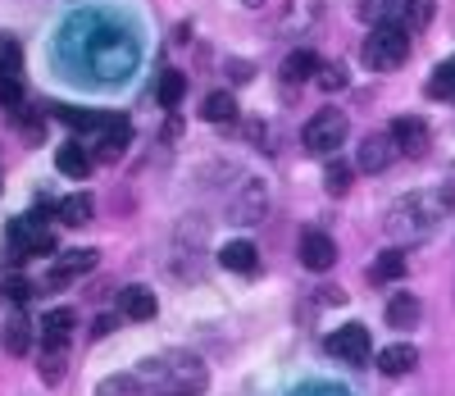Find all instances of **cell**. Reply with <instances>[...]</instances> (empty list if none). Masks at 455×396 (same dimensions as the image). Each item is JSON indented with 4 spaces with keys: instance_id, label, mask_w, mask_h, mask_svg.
Returning a JSON list of instances; mask_svg holds the SVG:
<instances>
[{
    "instance_id": "cell-1",
    "label": "cell",
    "mask_w": 455,
    "mask_h": 396,
    "mask_svg": "<svg viewBox=\"0 0 455 396\" xmlns=\"http://www.w3.org/2000/svg\"><path fill=\"white\" fill-rule=\"evenodd\" d=\"M446 210H451V191H442V187L410 191V196H401V201L392 206V214H387V232L396 237V242H410V237L428 232Z\"/></svg>"
},
{
    "instance_id": "cell-2",
    "label": "cell",
    "mask_w": 455,
    "mask_h": 396,
    "mask_svg": "<svg viewBox=\"0 0 455 396\" xmlns=\"http://www.w3.org/2000/svg\"><path fill=\"white\" fill-rule=\"evenodd\" d=\"M364 64L369 69H378V73H392V69H401L405 64V55H410V32L401 28V23H378V28H369V36H364Z\"/></svg>"
},
{
    "instance_id": "cell-3",
    "label": "cell",
    "mask_w": 455,
    "mask_h": 396,
    "mask_svg": "<svg viewBox=\"0 0 455 396\" xmlns=\"http://www.w3.org/2000/svg\"><path fill=\"white\" fill-rule=\"evenodd\" d=\"M347 137H351V118L341 114L337 105H323L306 124V133H300V146H306L310 155H337Z\"/></svg>"
},
{
    "instance_id": "cell-4",
    "label": "cell",
    "mask_w": 455,
    "mask_h": 396,
    "mask_svg": "<svg viewBox=\"0 0 455 396\" xmlns=\"http://www.w3.org/2000/svg\"><path fill=\"white\" fill-rule=\"evenodd\" d=\"M42 219H14L10 223V255L14 260H28V255H55V237L36 228Z\"/></svg>"
},
{
    "instance_id": "cell-5",
    "label": "cell",
    "mask_w": 455,
    "mask_h": 396,
    "mask_svg": "<svg viewBox=\"0 0 455 396\" xmlns=\"http://www.w3.org/2000/svg\"><path fill=\"white\" fill-rule=\"evenodd\" d=\"M328 355H337V360H347V365H364L369 355H373L369 328H364V324H341V328L328 337Z\"/></svg>"
},
{
    "instance_id": "cell-6",
    "label": "cell",
    "mask_w": 455,
    "mask_h": 396,
    "mask_svg": "<svg viewBox=\"0 0 455 396\" xmlns=\"http://www.w3.org/2000/svg\"><path fill=\"white\" fill-rule=\"evenodd\" d=\"M387 133H392L396 150H401V155H410V160H419V155H428V124H424L419 114H396Z\"/></svg>"
},
{
    "instance_id": "cell-7",
    "label": "cell",
    "mask_w": 455,
    "mask_h": 396,
    "mask_svg": "<svg viewBox=\"0 0 455 396\" xmlns=\"http://www.w3.org/2000/svg\"><path fill=\"white\" fill-rule=\"evenodd\" d=\"M296 255H300V264H306L310 273H323V269H332V264H337V246H332V237H328V232H319V228H306V232H300Z\"/></svg>"
},
{
    "instance_id": "cell-8",
    "label": "cell",
    "mask_w": 455,
    "mask_h": 396,
    "mask_svg": "<svg viewBox=\"0 0 455 396\" xmlns=\"http://www.w3.org/2000/svg\"><path fill=\"white\" fill-rule=\"evenodd\" d=\"M128 141H132V124H128L124 114H109V124H105V133H100V141H96V160H100V165H114V160L128 150Z\"/></svg>"
},
{
    "instance_id": "cell-9",
    "label": "cell",
    "mask_w": 455,
    "mask_h": 396,
    "mask_svg": "<svg viewBox=\"0 0 455 396\" xmlns=\"http://www.w3.org/2000/svg\"><path fill=\"white\" fill-rule=\"evenodd\" d=\"M96 264H100V255H96V251H68V255H60V260H55V269H51L46 287H68L73 279H83V273H92Z\"/></svg>"
},
{
    "instance_id": "cell-10",
    "label": "cell",
    "mask_w": 455,
    "mask_h": 396,
    "mask_svg": "<svg viewBox=\"0 0 455 396\" xmlns=\"http://www.w3.org/2000/svg\"><path fill=\"white\" fill-rule=\"evenodd\" d=\"M396 155H401V150H396L392 133H373V137L360 141V169H364V174H383Z\"/></svg>"
},
{
    "instance_id": "cell-11",
    "label": "cell",
    "mask_w": 455,
    "mask_h": 396,
    "mask_svg": "<svg viewBox=\"0 0 455 396\" xmlns=\"http://www.w3.org/2000/svg\"><path fill=\"white\" fill-rule=\"evenodd\" d=\"M119 310H124V319H132V324H150L156 319V310H160V301H156V292L150 287H124L119 292Z\"/></svg>"
},
{
    "instance_id": "cell-12",
    "label": "cell",
    "mask_w": 455,
    "mask_h": 396,
    "mask_svg": "<svg viewBox=\"0 0 455 396\" xmlns=\"http://www.w3.org/2000/svg\"><path fill=\"white\" fill-rule=\"evenodd\" d=\"M55 165H60V174L64 178H92V165H96V155L87 150V146H78V141H64L60 150H55Z\"/></svg>"
},
{
    "instance_id": "cell-13",
    "label": "cell",
    "mask_w": 455,
    "mask_h": 396,
    "mask_svg": "<svg viewBox=\"0 0 455 396\" xmlns=\"http://www.w3.org/2000/svg\"><path fill=\"white\" fill-rule=\"evenodd\" d=\"M73 324H78V314L73 310H46L42 314V346H68V337H73Z\"/></svg>"
},
{
    "instance_id": "cell-14",
    "label": "cell",
    "mask_w": 455,
    "mask_h": 396,
    "mask_svg": "<svg viewBox=\"0 0 455 396\" xmlns=\"http://www.w3.org/2000/svg\"><path fill=\"white\" fill-rule=\"evenodd\" d=\"M319 69H323V60L315 51H291L283 60V83H310V77H319Z\"/></svg>"
},
{
    "instance_id": "cell-15",
    "label": "cell",
    "mask_w": 455,
    "mask_h": 396,
    "mask_svg": "<svg viewBox=\"0 0 455 396\" xmlns=\"http://www.w3.org/2000/svg\"><path fill=\"white\" fill-rule=\"evenodd\" d=\"M419 314H424V305H419V296H410V292L387 301V324L401 328V333H410L414 324H419Z\"/></svg>"
},
{
    "instance_id": "cell-16",
    "label": "cell",
    "mask_w": 455,
    "mask_h": 396,
    "mask_svg": "<svg viewBox=\"0 0 455 396\" xmlns=\"http://www.w3.org/2000/svg\"><path fill=\"white\" fill-rule=\"evenodd\" d=\"M219 264L233 269V273H255L259 269V251L251 242H228V246H219Z\"/></svg>"
},
{
    "instance_id": "cell-17",
    "label": "cell",
    "mask_w": 455,
    "mask_h": 396,
    "mask_svg": "<svg viewBox=\"0 0 455 396\" xmlns=\"http://www.w3.org/2000/svg\"><path fill=\"white\" fill-rule=\"evenodd\" d=\"M414 360H419V351L405 346V342H396V346H387V351H378V369H383L387 378L410 374V369H414Z\"/></svg>"
},
{
    "instance_id": "cell-18",
    "label": "cell",
    "mask_w": 455,
    "mask_h": 396,
    "mask_svg": "<svg viewBox=\"0 0 455 396\" xmlns=\"http://www.w3.org/2000/svg\"><path fill=\"white\" fill-rule=\"evenodd\" d=\"M369 279H373V283H396V279H405V251H401V246H387L383 255L369 264Z\"/></svg>"
},
{
    "instance_id": "cell-19",
    "label": "cell",
    "mask_w": 455,
    "mask_h": 396,
    "mask_svg": "<svg viewBox=\"0 0 455 396\" xmlns=\"http://www.w3.org/2000/svg\"><path fill=\"white\" fill-rule=\"evenodd\" d=\"M201 118H205V124H233V118H237V96L233 92H210L201 101Z\"/></svg>"
},
{
    "instance_id": "cell-20",
    "label": "cell",
    "mask_w": 455,
    "mask_h": 396,
    "mask_svg": "<svg viewBox=\"0 0 455 396\" xmlns=\"http://www.w3.org/2000/svg\"><path fill=\"white\" fill-rule=\"evenodd\" d=\"M55 114L64 118L68 128H78V133H105V124H109V114H96V109H73V105H55Z\"/></svg>"
},
{
    "instance_id": "cell-21",
    "label": "cell",
    "mask_w": 455,
    "mask_h": 396,
    "mask_svg": "<svg viewBox=\"0 0 455 396\" xmlns=\"http://www.w3.org/2000/svg\"><path fill=\"white\" fill-rule=\"evenodd\" d=\"M92 210H96V201L87 191H78V196H68V201H60V223L83 228V223H92Z\"/></svg>"
},
{
    "instance_id": "cell-22",
    "label": "cell",
    "mask_w": 455,
    "mask_h": 396,
    "mask_svg": "<svg viewBox=\"0 0 455 396\" xmlns=\"http://www.w3.org/2000/svg\"><path fill=\"white\" fill-rule=\"evenodd\" d=\"M64 365L68 360H64L60 346H42V355H36V374H42V383H51V387L64 378Z\"/></svg>"
},
{
    "instance_id": "cell-23",
    "label": "cell",
    "mask_w": 455,
    "mask_h": 396,
    "mask_svg": "<svg viewBox=\"0 0 455 396\" xmlns=\"http://www.w3.org/2000/svg\"><path fill=\"white\" fill-rule=\"evenodd\" d=\"M32 346V333H28V319H5V355H28Z\"/></svg>"
},
{
    "instance_id": "cell-24",
    "label": "cell",
    "mask_w": 455,
    "mask_h": 396,
    "mask_svg": "<svg viewBox=\"0 0 455 396\" xmlns=\"http://www.w3.org/2000/svg\"><path fill=\"white\" fill-rule=\"evenodd\" d=\"M182 96H187V77L169 69V73L160 77V105H164V109H178V105H182Z\"/></svg>"
},
{
    "instance_id": "cell-25",
    "label": "cell",
    "mask_w": 455,
    "mask_h": 396,
    "mask_svg": "<svg viewBox=\"0 0 455 396\" xmlns=\"http://www.w3.org/2000/svg\"><path fill=\"white\" fill-rule=\"evenodd\" d=\"M351 165H341V160H332L328 169H323V187H328V196H347L351 191Z\"/></svg>"
},
{
    "instance_id": "cell-26",
    "label": "cell",
    "mask_w": 455,
    "mask_h": 396,
    "mask_svg": "<svg viewBox=\"0 0 455 396\" xmlns=\"http://www.w3.org/2000/svg\"><path fill=\"white\" fill-rule=\"evenodd\" d=\"M0 109H10V114L23 109V83L14 73H0Z\"/></svg>"
},
{
    "instance_id": "cell-27",
    "label": "cell",
    "mask_w": 455,
    "mask_h": 396,
    "mask_svg": "<svg viewBox=\"0 0 455 396\" xmlns=\"http://www.w3.org/2000/svg\"><path fill=\"white\" fill-rule=\"evenodd\" d=\"M19 64H23L19 36H5V32H0V73H19Z\"/></svg>"
},
{
    "instance_id": "cell-28",
    "label": "cell",
    "mask_w": 455,
    "mask_h": 396,
    "mask_svg": "<svg viewBox=\"0 0 455 396\" xmlns=\"http://www.w3.org/2000/svg\"><path fill=\"white\" fill-rule=\"evenodd\" d=\"M14 124H19L23 141H42V118H36L32 109H19V114H14Z\"/></svg>"
},
{
    "instance_id": "cell-29",
    "label": "cell",
    "mask_w": 455,
    "mask_h": 396,
    "mask_svg": "<svg viewBox=\"0 0 455 396\" xmlns=\"http://www.w3.org/2000/svg\"><path fill=\"white\" fill-rule=\"evenodd\" d=\"M319 87H323V92H341V87H347V69L323 64V69H319Z\"/></svg>"
},
{
    "instance_id": "cell-30",
    "label": "cell",
    "mask_w": 455,
    "mask_h": 396,
    "mask_svg": "<svg viewBox=\"0 0 455 396\" xmlns=\"http://www.w3.org/2000/svg\"><path fill=\"white\" fill-rule=\"evenodd\" d=\"M100 396H137V374L132 378H109L100 387Z\"/></svg>"
},
{
    "instance_id": "cell-31",
    "label": "cell",
    "mask_w": 455,
    "mask_h": 396,
    "mask_svg": "<svg viewBox=\"0 0 455 396\" xmlns=\"http://www.w3.org/2000/svg\"><path fill=\"white\" fill-rule=\"evenodd\" d=\"M5 292H10L14 301H28V296H32V279H23V273H10V279H5Z\"/></svg>"
},
{
    "instance_id": "cell-32",
    "label": "cell",
    "mask_w": 455,
    "mask_h": 396,
    "mask_svg": "<svg viewBox=\"0 0 455 396\" xmlns=\"http://www.w3.org/2000/svg\"><path fill=\"white\" fill-rule=\"evenodd\" d=\"M242 5H246V10H259V5H264V0H242Z\"/></svg>"
}]
</instances>
